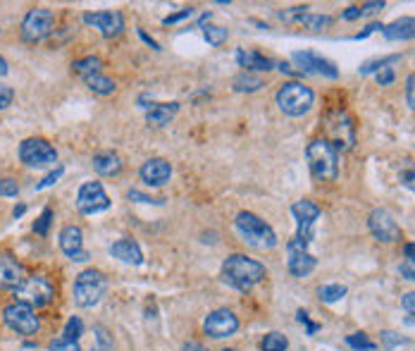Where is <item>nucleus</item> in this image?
Listing matches in <instances>:
<instances>
[{"label":"nucleus","instance_id":"nucleus-1","mask_svg":"<svg viewBox=\"0 0 415 351\" xmlns=\"http://www.w3.org/2000/svg\"><path fill=\"white\" fill-rule=\"evenodd\" d=\"M265 275L267 270L263 263L248 258V256H243V254H231L229 258L222 263L224 285H229L231 290H239V292L253 290L255 285H260V282L265 280Z\"/></svg>","mask_w":415,"mask_h":351},{"label":"nucleus","instance_id":"nucleus-2","mask_svg":"<svg viewBox=\"0 0 415 351\" xmlns=\"http://www.w3.org/2000/svg\"><path fill=\"white\" fill-rule=\"evenodd\" d=\"M308 167L320 182H335L339 177V150L325 139H313L306 148Z\"/></svg>","mask_w":415,"mask_h":351},{"label":"nucleus","instance_id":"nucleus-3","mask_svg":"<svg viewBox=\"0 0 415 351\" xmlns=\"http://www.w3.org/2000/svg\"><path fill=\"white\" fill-rule=\"evenodd\" d=\"M234 227L239 232V237H241L248 246H253L258 251H272L277 246L275 230L270 227L265 220H260L255 213L241 210L234 220Z\"/></svg>","mask_w":415,"mask_h":351},{"label":"nucleus","instance_id":"nucleus-4","mask_svg":"<svg viewBox=\"0 0 415 351\" xmlns=\"http://www.w3.org/2000/svg\"><path fill=\"white\" fill-rule=\"evenodd\" d=\"M275 100H277V108L284 112V115L301 117L313 108L315 93H313V89L301 84V81H287L284 86H279Z\"/></svg>","mask_w":415,"mask_h":351},{"label":"nucleus","instance_id":"nucleus-5","mask_svg":"<svg viewBox=\"0 0 415 351\" xmlns=\"http://www.w3.org/2000/svg\"><path fill=\"white\" fill-rule=\"evenodd\" d=\"M105 290H108V278L100 270L89 268V270L79 273L77 280H74V304L79 309H91L103 299Z\"/></svg>","mask_w":415,"mask_h":351},{"label":"nucleus","instance_id":"nucleus-6","mask_svg":"<svg viewBox=\"0 0 415 351\" xmlns=\"http://www.w3.org/2000/svg\"><path fill=\"white\" fill-rule=\"evenodd\" d=\"M15 299L20 304L31 306V309H41V306H48L55 299V285L46 275H29L15 290Z\"/></svg>","mask_w":415,"mask_h":351},{"label":"nucleus","instance_id":"nucleus-7","mask_svg":"<svg viewBox=\"0 0 415 351\" xmlns=\"http://www.w3.org/2000/svg\"><path fill=\"white\" fill-rule=\"evenodd\" d=\"M55 29V15L48 8H31L22 20V41L27 43H41L48 39Z\"/></svg>","mask_w":415,"mask_h":351},{"label":"nucleus","instance_id":"nucleus-8","mask_svg":"<svg viewBox=\"0 0 415 351\" xmlns=\"http://www.w3.org/2000/svg\"><path fill=\"white\" fill-rule=\"evenodd\" d=\"M20 160L27 167H55L58 150L41 136H31L20 143Z\"/></svg>","mask_w":415,"mask_h":351},{"label":"nucleus","instance_id":"nucleus-9","mask_svg":"<svg viewBox=\"0 0 415 351\" xmlns=\"http://www.w3.org/2000/svg\"><path fill=\"white\" fill-rule=\"evenodd\" d=\"M3 321L10 330H15L17 335H24V337H34L41 328V321H39V316L34 313V309L27 306V304H20V301L5 306Z\"/></svg>","mask_w":415,"mask_h":351},{"label":"nucleus","instance_id":"nucleus-10","mask_svg":"<svg viewBox=\"0 0 415 351\" xmlns=\"http://www.w3.org/2000/svg\"><path fill=\"white\" fill-rule=\"evenodd\" d=\"M325 124H327V129H330V134H332V139H327V141H330L337 150L339 148L349 150L351 146H354V141H356L354 120L349 117V112H344V110L330 112V115L325 117Z\"/></svg>","mask_w":415,"mask_h":351},{"label":"nucleus","instance_id":"nucleus-11","mask_svg":"<svg viewBox=\"0 0 415 351\" xmlns=\"http://www.w3.org/2000/svg\"><path fill=\"white\" fill-rule=\"evenodd\" d=\"M77 208L84 215H96L110 208V196L105 194L100 182H84L77 194Z\"/></svg>","mask_w":415,"mask_h":351},{"label":"nucleus","instance_id":"nucleus-12","mask_svg":"<svg viewBox=\"0 0 415 351\" xmlns=\"http://www.w3.org/2000/svg\"><path fill=\"white\" fill-rule=\"evenodd\" d=\"M291 62L299 67V72H303V74H318V77H325V79H339V70L335 62L313 53V50H296V53L291 55Z\"/></svg>","mask_w":415,"mask_h":351},{"label":"nucleus","instance_id":"nucleus-13","mask_svg":"<svg viewBox=\"0 0 415 351\" xmlns=\"http://www.w3.org/2000/svg\"><path fill=\"white\" fill-rule=\"evenodd\" d=\"M291 213L299 225L296 239H301L303 244H311L313 234H315V222L320 220V215H323L320 206H315L313 201H296V203L291 206Z\"/></svg>","mask_w":415,"mask_h":351},{"label":"nucleus","instance_id":"nucleus-14","mask_svg":"<svg viewBox=\"0 0 415 351\" xmlns=\"http://www.w3.org/2000/svg\"><path fill=\"white\" fill-rule=\"evenodd\" d=\"M287 251H289L287 266H289V273H291L294 278H308V275L315 270L318 261L313 254H308V244H303L294 237V239L287 244Z\"/></svg>","mask_w":415,"mask_h":351},{"label":"nucleus","instance_id":"nucleus-15","mask_svg":"<svg viewBox=\"0 0 415 351\" xmlns=\"http://www.w3.org/2000/svg\"><path fill=\"white\" fill-rule=\"evenodd\" d=\"M368 227H370V232H373L375 239L382 242V244L399 242V237H401L399 225H396L394 215L387 208H375L373 213H370V215H368Z\"/></svg>","mask_w":415,"mask_h":351},{"label":"nucleus","instance_id":"nucleus-16","mask_svg":"<svg viewBox=\"0 0 415 351\" xmlns=\"http://www.w3.org/2000/svg\"><path fill=\"white\" fill-rule=\"evenodd\" d=\"M203 330L207 337H212V340L231 337L239 330V318L229 309H217V311L207 313V318L203 321Z\"/></svg>","mask_w":415,"mask_h":351},{"label":"nucleus","instance_id":"nucleus-17","mask_svg":"<svg viewBox=\"0 0 415 351\" xmlns=\"http://www.w3.org/2000/svg\"><path fill=\"white\" fill-rule=\"evenodd\" d=\"M84 24L98 29L105 39H117L124 31V17L115 10H100V12H86Z\"/></svg>","mask_w":415,"mask_h":351},{"label":"nucleus","instance_id":"nucleus-18","mask_svg":"<svg viewBox=\"0 0 415 351\" xmlns=\"http://www.w3.org/2000/svg\"><path fill=\"white\" fill-rule=\"evenodd\" d=\"M60 249L69 261H89V254L84 251V232L77 225H67L60 232Z\"/></svg>","mask_w":415,"mask_h":351},{"label":"nucleus","instance_id":"nucleus-19","mask_svg":"<svg viewBox=\"0 0 415 351\" xmlns=\"http://www.w3.org/2000/svg\"><path fill=\"white\" fill-rule=\"evenodd\" d=\"M138 177L146 186H162L172 177V165L165 158H148L138 170Z\"/></svg>","mask_w":415,"mask_h":351},{"label":"nucleus","instance_id":"nucleus-20","mask_svg":"<svg viewBox=\"0 0 415 351\" xmlns=\"http://www.w3.org/2000/svg\"><path fill=\"white\" fill-rule=\"evenodd\" d=\"M22 266H20V261L17 258H12L10 254H3L0 256V290H10V292H15L17 287L22 285Z\"/></svg>","mask_w":415,"mask_h":351},{"label":"nucleus","instance_id":"nucleus-21","mask_svg":"<svg viewBox=\"0 0 415 351\" xmlns=\"http://www.w3.org/2000/svg\"><path fill=\"white\" fill-rule=\"evenodd\" d=\"M91 165L100 177H117V174L122 172V158H119L117 150H110V148L98 150V153L93 155Z\"/></svg>","mask_w":415,"mask_h":351},{"label":"nucleus","instance_id":"nucleus-22","mask_svg":"<svg viewBox=\"0 0 415 351\" xmlns=\"http://www.w3.org/2000/svg\"><path fill=\"white\" fill-rule=\"evenodd\" d=\"M110 256L129 266H141L143 263V251L134 239H117L115 244H110Z\"/></svg>","mask_w":415,"mask_h":351},{"label":"nucleus","instance_id":"nucleus-23","mask_svg":"<svg viewBox=\"0 0 415 351\" xmlns=\"http://www.w3.org/2000/svg\"><path fill=\"white\" fill-rule=\"evenodd\" d=\"M236 62H239V67H243L246 72H267V70H272V65H275L272 60L260 55L258 50H246V48L236 50Z\"/></svg>","mask_w":415,"mask_h":351},{"label":"nucleus","instance_id":"nucleus-24","mask_svg":"<svg viewBox=\"0 0 415 351\" xmlns=\"http://www.w3.org/2000/svg\"><path fill=\"white\" fill-rule=\"evenodd\" d=\"M389 41H415V17H401L382 29Z\"/></svg>","mask_w":415,"mask_h":351},{"label":"nucleus","instance_id":"nucleus-25","mask_svg":"<svg viewBox=\"0 0 415 351\" xmlns=\"http://www.w3.org/2000/svg\"><path fill=\"white\" fill-rule=\"evenodd\" d=\"M179 110V103H155L153 108H150L146 112V122L150 124V127H165V124H169V120H172L174 115H177Z\"/></svg>","mask_w":415,"mask_h":351},{"label":"nucleus","instance_id":"nucleus-26","mask_svg":"<svg viewBox=\"0 0 415 351\" xmlns=\"http://www.w3.org/2000/svg\"><path fill=\"white\" fill-rule=\"evenodd\" d=\"M84 84L89 86V91L98 93V96H110V93H115V89H117L115 81H112L110 77H105V74H100V72H96V74H86V77H84Z\"/></svg>","mask_w":415,"mask_h":351},{"label":"nucleus","instance_id":"nucleus-27","mask_svg":"<svg viewBox=\"0 0 415 351\" xmlns=\"http://www.w3.org/2000/svg\"><path fill=\"white\" fill-rule=\"evenodd\" d=\"M399 60H401L399 53L382 55V58H373V60H368V62H363V65H361V74H363V77H368V74H373V72H382V70H387L389 65H396Z\"/></svg>","mask_w":415,"mask_h":351},{"label":"nucleus","instance_id":"nucleus-28","mask_svg":"<svg viewBox=\"0 0 415 351\" xmlns=\"http://www.w3.org/2000/svg\"><path fill=\"white\" fill-rule=\"evenodd\" d=\"M231 86H234V91H239V93H253V91H260L265 84H263L260 77H253V74H248V72H241L239 77H234Z\"/></svg>","mask_w":415,"mask_h":351},{"label":"nucleus","instance_id":"nucleus-29","mask_svg":"<svg viewBox=\"0 0 415 351\" xmlns=\"http://www.w3.org/2000/svg\"><path fill=\"white\" fill-rule=\"evenodd\" d=\"M332 22H335V20H332L330 15H313V12H303V15L299 17L301 27H306L311 31H323V29L330 27Z\"/></svg>","mask_w":415,"mask_h":351},{"label":"nucleus","instance_id":"nucleus-30","mask_svg":"<svg viewBox=\"0 0 415 351\" xmlns=\"http://www.w3.org/2000/svg\"><path fill=\"white\" fill-rule=\"evenodd\" d=\"M100 67H103V60L98 58V55H89V58H81V60H74L72 62V70L79 72V74H96L100 72Z\"/></svg>","mask_w":415,"mask_h":351},{"label":"nucleus","instance_id":"nucleus-31","mask_svg":"<svg viewBox=\"0 0 415 351\" xmlns=\"http://www.w3.org/2000/svg\"><path fill=\"white\" fill-rule=\"evenodd\" d=\"M346 287L344 285H325L318 290V297L320 301H325V304H335V301H342L346 297Z\"/></svg>","mask_w":415,"mask_h":351},{"label":"nucleus","instance_id":"nucleus-32","mask_svg":"<svg viewBox=\"0 0 415 351\" xmlns=\"http://www.w3.org/2000/svg\"><path fill=\"white\" fill-rule=\"evenodd\" d=\"M91 351H112V337L103 325H96V328H93V347H91Z\"/></svg>","mask_w":415,"mask_h":351},{"label":"nucleus","instance_id":"nucleus-33","mask_svg":"<svg viewBox=\"0 0 415 351\" xmlns=\"http://www.w3.org/2000/svg\"><path fill=\"white\" fill-rule=\"evenodd\" d=\"M346 344H349L354 351H375V347H377L366 332H354V335H349L346 337Z\"/></svg>","mask_w":415,"mask_h":351},{"label":"nucleus","instance_id":"nucleus-34","mask_svg":"<svg viewBox=\"0 0 415 351\" xmlns=\"http://www.w3.org/2000/svg\"><path fill=\"white\" fill-rule=\"evenodd\" d=\"M289 349V340L282 332H270L263 340V351H287Z\"/></svg>","mask_w":415,"mask_h":351},{"label":"nucleus","instance_id":"nucleus-35","mask_svg":"<svg viewBox=\"0 0 415 351\" xmlns=\"http://www.w3.org/2000/svg\"><path fill=\"white\" fill-rule=\"evenodd\" d=\"M203 36H205V41L210 43V46H222L224 41H227V36H229V31L227 29H222V27H212V24H205L203 27Z\"/></svg>","mask_w":415,"mask_h":351},{"label":"nucleus","instance_id":"nucleus-36","mask_svg":"<svg viewBox=\"0 0 415 351\" xmlns=\"http://www.w3.org/2000/svg\"><path fill=\"white\" fill-rule=\"evenodd\" d=\"M81 332H84V323H81V318L72 316V318L67 321L65 330H62V340H67V342H79Z\"/></svg>","mask_w":415,"mask_h":351},{"label":"nucleus","instance_id":"nucleus-37","mask_svg":"<svg viewBox=\"0 0 415 351\" xmlns=\"http://www.w3.org/2000/svg\"><path fill=\"white\" fill-rule=\"evenodd\" d=\"M50 222H53V208H43L39 220L34 222V232L36 234H41V237H46L48 230H50Z\"/></svg>","mask_w":415,"mask_h":351},{"label":"nucleus","instance_id":"nucleus-38","mask_svg":"<svg viewBox=\"0 0 415 351\" xmlns=\"http://www.w3.org/2000/svg\"><path fill=\"white\" fill-rule=\"evenodd\" d=\"M20 194V184H17V179L12 177H3L0 179V196H17Z\"/></svg>","mask_w":415,"mask_h":351},{"label":"nucleus","instance_id":"nucleus-39","mask_svg":"<svg viewBox=\"0 0 415 351\" xmlns=\"http://www.w3.org/2000/svg\"><path fill=\"white\" fill-rule=\"evenodd\" d=\"M48 349L50 351H81L79 342H67V340H62V337H58V340L50 342Z\"/></svg>","mask_w":415,"mask_h":351},{"label":"nucleus","instance_id":"nucleus-40","mask_svg":"<svg viewBox=\"0 0 415 351\" xmlns=\"http://www.w3.org/2000/svg\"><path fill=\"white\" fill-rule=\"evenodd\" d=\"M196 15V8H184L181 12H177V15H167L165 20H162V24H177V22H181V20H191V17Z\"/></svg>","mask_w":415,"mask_h":351},{"label":"nucleus","instance_id":"nucleus-41","mask_svg":"<svg viewBox=\"0 0 415 351\" xmlns=\"http://www.w3.org/2000/svg\"><path fill=\"white\" fill-rule=\"evenodd\" d=\"M62 172H65V167H62V165H58L53 172H50V174H46V177H43V179L39 182V184H36V189H46V186L55 184V182H58V179L62 177Z\"/></svg>","mask_w":415,"mask_h":351},{"label":"nucleus","instance_id":"nucleus-42","mask_svg":"<svg viewBox=\"0 0 415 351\" xmlns=\"http://www.w3.org/2000/svg\"><path fill=\"white\" fill-rule=\"evenodd\" d=\"M406 100H408V108L415 110V72L408 74L406 79Z\"/></svg>","mask_w":415,"mask_h":351},{"label":"nucleus","instance_id":"nucleus-43","mask_svg":"<svg viewBox=\"0 0 415 351\" xmlns=\"http://www.w3.org/2000/svg\"><path fill=\"white\" fill-rule=\"evenodd\" d=\"M303 10H308L306 5L303 8H291V10H284V12H277V17H279L282 22H299V17L303 15Z\"/></svg>","mask_w":415,"mask_h":351},{"label":"nucleus","instance_id":"nucleus-44","mask_svg":"<svg viewBox=\"0 0 415 351\" xmlns=\"http://www.w3.org/2000/svg\"><path fill=\"white\" fill-rule=\"evenodd\" d=\"M382 342H385L387 347H396V344H408L406 337H399V335H396V332H392V330H385V332H382Z\"/></svg>","mask_w":415,"mask_h":351},{"label":"nucleus","instance_id":"nucleus-45","mask_svg":"<svg viewBox=\"0 0 415 351\" xmlns=\"http://www.w3.org/2000/svg\"><path fill=\"white\" fill-rule=\"evenodd\" d=\"M15 100V91L10 89V86H5V84H0V110H5L8 105Z\"/></svg>","mask_w":415,"mask_h":351},{"label":"nucleus","instance_id":"nucleus-46","mask_svg":"<svg viewBox=\"0 0 415 351\" xmlns=\"http://www.w3.org/2000/svg\"><path fill=\"white\" fill-rule=\"evenodd\" d=\"M363 17V10H361V5H351V8H346L342 12V20L344 22H356V20H361Z\"/></svg>","mask_w":415,"mask_h":351},{"label":"nucleus","instance_id":"nucleus-47","mask_svg":"<svg viewBox=\"0 0 415 351\" xmlns=\"http://www.w3.org/2000/svg\"><path fill=\"white\" fill-rule=\"evenodd\" d=\"M296 318H299V323H303L306 328H308V335H311V337L320 330V325H318V323H313L311 318H308V313H306V311H299V313H296Z\"/></svg>","mask_w":415,"mask_h":351},{"label":"nucleus","instance_id":"nucleus-48","mask_svg":"<svg viewBox=\"0 0 415 351\" xmlns=\"http://www.w3.org/2000/svg\"><path fill=\"white\" fill-rule=\"evenodd\" d=\"M401 184L415 191V167H406V170L401 172Z\"/></svg>","mask_w":415,"mask_h":351},{"label":"nucleus","instance_id":"nucleus-49","mask_svg":"<svg viewBox=\"0 0 415 351\" xmlns=\"http://www.w3.org/2000/svg\"><path fill=\"white\" fill-rule=\"evenodd\" d=\"M361 10H363V15H375V12H382L385 10V3H377V0H370V3H363L361 5Z\"/></svg>","mask_w":415,"mask_h":351},{"label":"nucleus","instance_id":"nucleus-50","mask_svg":"<svg viewBox=\"0 0 415 351\" xmlns=\"http://www.w3.org/2000/svg\"><path fill=\"white\" fill-rule=\"evenodd\" d=\"M401 306H404V311H408L415 318V292L404 294V299H401Z\"/></svg>","mask_w":415,"mask_h":351},{"label":"nucleus","instance_id":"nucleus-51","mask_svg":"<svg viewBox=\"0 0 415 351\" xmlns=\"http://www.w3.org/2000/svg\"><path fill=\"white\" fill-rule=\"evenodd\" d=\"M392 81H394V70H392V67H387V70L377 72V84H380V86H389Z\"/></svg>","mask_w":415,"mask_h":351},{"label":"nucleus","instance_id":"nucleus-52","mask_svg":"<svg viewBox=\"0 0 415 351\" xmlns=\"http://www.w3.org/2000/svg\"><path fill=\"white\" fill-rule=\"evenodd\" d=\"M127 196H129V201L131 198H136V201H141V203H162V198H150V196H143V194H138L136 189H131L129 194H127Z\"/></svg>","mask_w":415,"mask_h":351},{"label":"nucleus","instance_id":"nucleus-53","mask_svg":"<svg viewBox=\"0 0 415 351\" xmlns=\"http://www.w3.org/2000/svg\"><path fill=\"white\" fill-rule=\"evenodd\" d=\"M399 273L404 275L406 280H411V282H415V266L413 263H404V266L399 268Z\"/></svg>","mask_w":415,"mask_h":351},{"label":"nucleus","instance_id":"nucleus-54","mask_svg":"<svg viewBox=\"0 0 415 351\" xmlns=\"http://www.w3.org/2000/svg\"><path fill=\"white\" fill-rule=\"evenodd\" d=\"M377 29L382 31V29H385V24H370V27H368L366 31H361V34H356L354 39H356V41H361V39H368V36L373 34V31H377Z\"/></svg>","mask_w":415,"mask_h":351},{"label":"nucleus","instance_id":"nucleus-55","mask_svg":"<svg viewBox=\"0 0 415 351\" xmlns=\"http://www.w3.org/2000/svg\"><path fill=\"white\" fill-rule=\"evenodd\" d=\"M138 36H141V39H143V41H146V43H148V46H150V48H155V50H160V43H158V41H153V39H150V36H148V34H146V31H143V29H138Z\"/></svg>","mask_w":415,"mask_h":351},{"label":"nucleus","instance_id":"nucleus-56","mask_svg":"<svg viewBox=\"0 0 415 351\" xmlns=\"http://www.w3.org/2000/svg\"><path fill=\"white\" fill-rule=\"evenodd\" d=\"M404 254H406V258L415 266V244H406V246H404Z\"/></svg>","mask_w":415,"mask_h":351},{"label":"nucleus","instance_id":"nucleus-57","mask_svg":"<svg viewBox=\"0 0 415 351\" xmlns=\"http://www.w3.org/2000/svg\"><path fill=\"white\" fill-rule=\"evenodd\" d=\"M181 349H184V351H207L203 344H198V342H186Z\"/></svg>","mask_w":415,"mask_h":351},{"label":"nucleus","instance_id":"nucleus-58","mask_svg":"<svg viewBox=\"0 0 415 351\" xmlns=\"http://www.w3.org/2000/svg\"><path fill=\"white\" fill-rule=\"evenodd\" d=\"M8 70H10L8 60H5L3 55H0V77H5V74H8Z\"/></svg>","mask_w":415,"mask_h":351},{"label":"nucleus","instance_id":"nucleus-59","mask_svg":"<svg viewBox=\"0 0 415 351\" xmlns=\"http://www.w3.org/2000/svg\"><path fill=\"white\" fill-rule=\"evenodd\" d=\"M24 210H27V206H17V208L12 210V215H15V218H22V215H24Z\"/></svg>","mask_w":415,"mask_h":351},{"label":"nucleus","instance_id":"nucleus-60","mask_svg":"<svg viewBox=\"0 0 415 351\" xmlns=\"http://www.w3.org/2000/svg\"><path fill=\"white\" fill-rule=\"evenodd\" d=\"M224 351H236V349H224Z\"/></svg>","mask_w":415,"mask_h":351}]
</instances>
